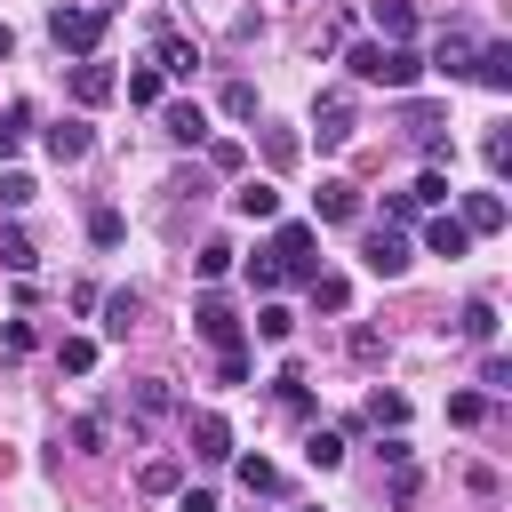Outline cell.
I'll use <instances>...</instances> for the list:
<instances>
[{"label":"cell","instance_id":"46","mask_svg":"<svg viewBox=\"0 0 512 512\" xmlns=\"http://www.w3.org/2000/svg\"><path fill=\"white\" fill-rule=\"evenodd\" d=\"M384 496H392V504H416V472H408V464H392V488H384Z\"/></svg>","mask_w":512,"mask_h":512},{"label":"cell","instance_id":"19","mask_svg":"<svg viewBox=\"0 0 512 512\" xmlns=\"http://www.w3.org/2000/svg\"><path fill=\"white\" fill-rule=\"evenodd\" d=\"M424 248H432V256H464V248H472V232H464V224H456V216L440 208V216L424 224Z\"/></svg>","mask_w":512,"mask_h":512},{"label":"cell","instance_id":"33","mask_svg":"<svg viewBox=\"0 0 512 512\" xmlns=\"http://www.w3.org/2000/svg\"><path fill=\"white\" fill-rule=\"evenodd\" d=\"M128 104H160V64H136L128 72Z\"/></svg>","mask_w":512,"mask_h":512},{"label":"cell","instance_id":"3","mask_svg":"<svg viewBox=\"0 0 512 512\" xmlns=\"http://www.w3.org/2000/svg\"><path fill=\"white\" fill-rule=\"evenodd\" d=\"M360 264H368L376 280H400V272H408V232H400V224H368V232H360Z\"/></svg>","mask_w":512,"mask_h":512},{"label":"cell","instance_id":"36","mask_svg":"<svg viewBox=\"0 0 512 512\" xmlns=\"http://www.w3.org/2000/svg\"><path fill=\"white\" fill-rule=\"evenodd\" d=\"M192 264H200V280H224V272H232V240H208Z\"/></svg>","mask_w":512,"mask_h":512},{"label":"cell","instance_id":"40","mask_svg":"<svg viewBox=\"0 0 512 512\" xmlns=\"http://www.w3.org/2000/svg\"><path fill=\"white\" fill-rule=\"evenodd\" d=\"M264 160H272V168H296V136H288V128H264Z\"/></svg>","mask_w":512,"mask_h":512},{"label":"cell","instance_id":"5","mask_svg":"<svg viewBox=\"0 0 512 512\" xmlns=\"http://www.w3.org/2000/svg\"><path fill=\"white\" fill-rule=\"evenodd\" d=\"M120 96V72L104 56H72V104H112Z\"/></svg>","mask_w":512,"mask_h":512},{"label":"cell","instance_id":"18","mask_svg":"<svg viewBox=\"0 0 512 512\" xmlns=\"http://www.w3.org/2000/svg\"><path fill=\"white\" fill-rule=\"evenodd\" d=\"M352 216H360V192H352L344 176H328V184H320V224H352Z\"/></svg>","mask_w":512,"mask_h":512},{"label":"cell","instance_id":"2","mask_svg":"<svg viewBox=\"0 0 512 512\" xmlns=\"http://www.w3.org/2000/svg\"><path fill=\"white\" fill-rule=\"evenodd\" d=\"M104 24H112V8H56V16H48V40H56L64 56H96Z\"/></svg>","mask_w":512,"mask_h":512},{"label":"cell","instance_id":"38","mask_svg":"<svg viewBox=\"0 0 512 512\" xmlns=\"http://www.w3.org/2000/svg\"><path fill=\"white\" fill-rule=\"evenodd\" d=\"M128 400H136V416H168V408H176V392H168V384H136Z\"/></svg>","mask_w":512,"mask_h":512},{"label":"cell","instance_id":"20","mask_svg":"<svg viewBox=\"0 0 512 512\" xmlns=\"http://www.w3.org/2000/svg\"><path fill=\"white\" fill-rule=\"evenodd\" d=\"M304 288H312V312H352V280H336V272H312Z\"/></svg>","mask_w":512,"mask_h":512},{"label":"cell","instance_id":"16","mask_svg":"<svg viewBox=\"0 0 512 512\" xmlns=\"http://www.w3.org/2000/svg\"><path fill=\"white\" fill-rule=\"evenodd\" d=\"M192 72H200V48L176 40V32H160V80H192Z\"/></svg>","mask_w":512,"mask_h":512},{"label":"cell","instance_id":"15","mask_svg":"<svg viewBox=\"0 0 512 512\" xmlns=\"http://www.w3.org/2000/svg\"><path fill=\"white\" fill-rule=\"evenodd\" d=\"M192 328L224 352V344H240V320H232V304H216V296H200V312H192Z\"/></svg>","mask_w":512,"mask_h":512},{"label":"cell","instance_id":"34","mask_svg":"<svg viewBox=\"0 0 512 512\" xmlns=\"http://www.w3.org/2000/svg\"><path fill=\"white\" fill-rule=\"evenodd\" d=\"M224 112L232 120H256V80H224Z\"/></svg>","mask_w":512,"mask_h":512},{"label":"cell","instance_id":"28","mask_svg":"<svg viewBox=\"0 0 512 512\" xmlns=\"http://www.w3.org/2000/svg\"><path fill=\"white\" fill-rule=\"evenodd\" d=\"M280 280H288V272H280V256H272V248H256V256H248V288H264V296H272Z\"/></svg>","mask_w":512,"mask_h":512},{"label":"cell","instance_id":"43","mask_svg":"<svg viewBox=\"0 0 512 512\" xmlns=\"http://www.w3.org/2000/svg\"><path fill=\"white\" fill-rule=\"evenodd\" d=\"M488 176H512V136H504V128L488 136Z\"/></svg>","mask_w":512,"mask_h":512},{"label":"cell","instance_id":"32","mask_svg":"<svg viewBox=\"0 0 512 512\" xmlns=\"http://www.w3.org/2000/svg\"><path fill=\"white\" fill-rule=\"evenodd\" d=\"M240 488H248V496H272V488H280V472H272L264 456H240Z\"/></svg>","mask_w":512,"mask_h":512},{"label":"cell","instance_id":"17","mask_svg":"<svg viewBox=\"0 0 512 512\" xmlns=\"http://www.w3.org/2000/svg\"><path fill=\"white\" fill-rule=\"evenodd\" d=\"M160 128H168L176 144H208V112H200V104H168V112H160Z\"/></svg>","mask_w":512,"mask_h":512},{"label":"cell","instance_id":"10","mask_svg":"<svg viewBox=\"0 0 512 512\" xmlns=\"http://www.w3.org/2000/svg\"><path fill=\"white\" fill-rule=\"evenodd\" d=\"M192 456L200 464H232V424L224 416H192Z\"/></svg>","mask_w":512,"mask_h":512},{"label":"cell","instance_id":"24","mask_svg":"<svg viewBox=\"0 0 512 512\" xmlns=\"http://www.w3.org/2000/svg\"><path fill=\"white\" fill-rule=\"evenodd\" d=\"M304 464H312V472H336V464H344V432H328V424H320V432L304 440Z\"/></svg>","mask_w":512,"mask_h":512},{"label":"cell","instance_id":"11","mask_svg":"<svg viewBox=\"0 0 512 512\" xmlns=\"http://www.w3.org/2000/svg\"><path fill=\"white\" fill-rule=\"evenodd\" d=\"M376 40H416V0H368Z\"/></svg>","mask_w":512,"mask_h":512},{"label":"cell","instance_id":"7","mask_svg":"<svg viewBox=\"0 0 512 512\" xmlns=\"http://www.w3.org/2000/svg\"><path fill=\"white\" fill-rule=\"evenodd\" d=\"M472 80L504 96L512 88V40H472Z\"/></svg>","mask_w":512,"mask_h":512},{"label":"cell","instance_id":"31","mask_svg":"<svg viewBox=\"0 0 512 512\" xmlns=\"http://www.w3.org/2000/svg\"><path fill=\"white\" fill-rule=\"evenodd\" d=\"M448 424H488V392H448Z\"/></svg>","mask_w":512,"mask_h":512},{"label":"cell","instance_id":"6","mask_svg":"<svg viewBox=\"0 0 512 512\" xmlns=\"http://www.w3.org/2000/svg\"><path fill=\"white\" fill-rule=\"evenodd\" d=\"M312 136H320L328 152L352 136V96H344V88H320V96H312Z\"/></svg>","mask_w":512,"mask_h":512},{"label":"cell","instance_id":"14","mask_svg":"<svg viewBox=\"0 0 512 512\" xmlns=\"http://www.w3.org/2000/svg\"><path fill=\"white\" fill-rule=\"evenodd\" d=\"M96 312H104V336H128L144 320V296L136 288H112V296H96Z\"/></svg>","mask_w":512,"mask_h":512},{"label":"cell","instance_id":"44","mask_svg":"<svg viewBox=\"0 0 512 512\" xmlns=\"http://www.w3.org/2000/svg\"><path fill=\"white\" fill-rule=\"evenodd\" d=\"M88 240H96V248H112V240H120V216H112V208H96V216H88Z\"/></svg>","mask_w":512,"mask_h":512},{"label":"cell","instance_id":"47","mask_svg":"<svg viewBox=\"0 0 512 512\" xmlns=\"http://www.w3.org/2000/svg\"><path fill=\"white\" fill-rule=\"evenodd\" d=\"M8 48H16V32H8V24H0V64H8Z\"/></svg>","mask_w":512,"mask_h":512},{"label":"cell","instance_id":"21","mask_svg":"<svg viewBox=\"0 0 512 512\" xmlns=\"http://www.w3.org/2000/svg\"><path fill=\"white\" fill-rule=\"evenodd\" d=\"M360 424H376V432H400V424H408V400H400V392H368Z\"/></svg>","mask_w":512,"mask_h":512},{"label":"cell","instance_id":"26","mask_svg":"<svg viewBox=\"0 0 512 512\" xmlns=\"http://www.w3.org/2000/svg\"><path fill=\"white\" fill-rule=\"evenodd\" d=\"M24 128H32V112H24V104H8V112H0V160H16V152H24Z\"/></svg>","mask_w":512,"mask_h":512},{"label":"cell","instance_id":"27","mask_svg":"<svg viewBox=\"0 0 512 512\" xmlns=\"http://www.w3.org/2000/svg\"><path fill=\"white\" fill-rule=\"evenodd\" d=\"M408 200H416V208H448V176H440V168H424V176L408 184Z\"/></svg>","mask_w":512,"mask_h":512},{"label":"cell","instance_id":"45","mask_svg":"<svg viewBox=\"0 0 512 512\" xmlns=\"http://www.w3.org/2000/svg\"><path fill=\"white\" fill-rule=\"evenodd\" d=\"M352 360H368V368H376V360H384V336H376V328H352Z\"/></svg>","mask_w":512,"mask_h":512},{"label":"cell","instance_id":"35","mask_svg":"<svg viewBox=\"0 0 512 512\" xmlns=\"http://www.w3.org/2000/svg\"><path fill=\"white\" fill-rule=\"evenodd\" d=\"M240 160H248V152H240L232 136H208V168H216V176H240Z\"/></svg>","mask_w":512,"mask_h":512},{"label":"cell","instance_id":"9","mask_svg":"<svg viewBox=\"0 0 512 512\" xmlns=\"http://www.w3.org/2000/svg\"><path fill=\"white\" fill-rule=\"evenodd\" d=\"M232 208H240L248 224H272V216H280V184H272V176H248V184L232 192Z\"/></svg>","mask_w":512,"mask_h":512},{"label":"cell","instance_id":"13","mask_svg":"<svg viewBox=\"0 0 512 512\" xmlns=\"http://www.w3.org/2000/svg\"><path fill=\"white\" fill-rule=\"evenodd\" d=\"M456 224H464L472 240H480V232H504V192H464V216H456Z\"/></svg>","mask_w":512,"mask_h":512},{"label":"cell","instance_id":"4","mask_svg":"<svg viewBox=\"0 0 512 512\" xmlns=\"http://www.w3.org/2000/svg\"><path fill=\"white\" fill-rule=\"evenodd\" d=\"M312 248H320V240H312V224H280V232H272V256H280V272H288V280H312V272H320V256H312Z\"/></svg>","mask_w":512,"mask_h":512},{"label":"cell","instance_id":"30","mask_svg":"<svg viewBox=\"0 0 512 512\" xmlns=\"http://www.w3.org/2000/svg\"><path fill=\"white\" fill-rule=\"evenodd\" d=\"M56 360H64V376H88V368H96V344H88V336H64Z\"/></svg>","mask_w":512,"mask_h":512},{"label":"cell","instance_id":"25","mask_svg":"<svg viewBox=\"0 0 512 512\" xmlns=\"http://www.w3.org/2000/svg\"><path fill=\"white\" fill-rule=\"evenodd\" d=\"M72 448H80V456H104V448H112V424H104V416H80V424H72Z\"/></svg>","mask_w":512,"mask_h":512},{"label":"cell","instance_id":"12","mask_svg":"<svg viewBox=\"0 0 512 512\" xmlns=\"http://www.w3.org/2000/svg\"><path fill=\"white\" fill-rule=\"evenodd\" d=\"M432 64H440L448 80H464V72H472V32H464V24H448V32L432 40Z\"/></svg>","mask_w":512,"mask_h":512},{"label":"cell","instance_id":"37","mask_svg":"<svg viewBox=\"0 0 512 512\" xmlns=\"http://www.w3.org/2000/svg\"><path fill=\"white\" fill-rule=\"evenodd\" d=\"M216 384H248V344H224L216 352Z\"/></svg>","mask_w":512,"mask_h":512},{"label":"cell","instance_id":"23","mask_svg":"<svg viewBox=\"0 0 512 512\" xmlns=\"http://www.w3.org/2000/svg\"><path fill=\"white\" fill-rule=\"evenodd\" d=\"M456 328H464L472 344H496V304H488V296H472V304L456 312Z\"/></svg>","mask_w":512,"mask_h":512},{"label":"cell","instance_id":"42","mask_svg":"<svg viewBox=\"0 0 512 512\" xmlns=\"http://www.w3.org/2000/svg\"><path fill=\"white\" fill-rule=\"evenodd\" d=\"M144 488L168 496V488H176V456H152V464H144Z\"/></svg>","mask_w":512,"mask_h":512},{"label":"cell","instance_id":"8","mask_svg":"<svg viewBox=\"0 0 512 512\" xmlns=\"http://www.w3.org/2000/svg\"><path fill=\"white\" fill-rule=\"evenodd\" d=\"M88 144H96V128H88V120H80V112H72V120H56V128H48V160H56V168H72V160H88Z\"/></svg>","mask_w":512,"mask_h":512},{"label":"cell","instance_id":"1","mask_svg":"<svg viewBox=\"0 0 512 512\" xmlns=\"http://www.w3.org/2000/svg\"><path fill=\"white\" fill-rule=\"evenodd\" d=\"M352 80H368V88H416L424 80V56L408 48V40H352Z\"/></svg>","mask_w":512,"mask_h":512},{"label":"cell","instance_id":"29","mask_svg":"<svg viewBox=\"0 0 512 512\" xmlns=\"http://www.w3.org/2000/svg\"><path fill=\"white\" fill-rule=\"evenodd\" d=\"M288 328H296L288 304H264V312H256V336H264V344H288Z\"/></svg>","mask_w":512,"mask_h":512},{"label":"cell","instance_id":"39","mask_svg":"<svg viewBox=\"0 0 512 512\" xmlns=\"http://www.w3.org/2000/svg\"><path fill=\"white\" fill-rule=\"evenodd\" d=\"M32 192H40V184H32V176H24V168H0V208H24V200H32Z\"/></svg>","mask_w":512,"mask_h":512},{"label":"cell","instance_id":"22","mask_svg":"<svg viewBox=\"0 0 512 512\" xmlns=\"http://www.w3.org/2000/svg\"><path fill=\"white\" fill-rule=\"evenodd\" d=\"M0 264H8V272H32V264H40V256H32V232H24V224H0Z\"/></svg>","mask_w":512,"mask_h":512},{"label":"cell","instance_id":"41","mask_svg":"<svg viewBox=\"0 0 512 512\" xmlns=\"http://www.w3.org/2000/svg\"><path fill=\"white\" fill-rule=\"evenodd\" d=\"M480 384H488V392H512V360L488 352V360H480Z\"/></svg>","mask_w":512,"mask_h":512}]
</instances>
